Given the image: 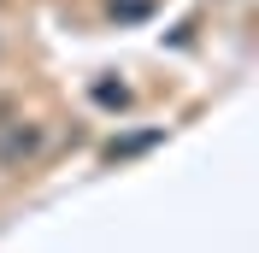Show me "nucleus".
Returning <instances> with one entry per match:
<instances>
[{
	"label": "nucleus",
	"mask_w": 259,
	"mask_h": 253,
	"mask_svg": "<svg viewBox=\"0 0 259 253\" xmlns=\"http://www.w3.org/2000/svg\"><path fill=\"white\" fill-rule=\"evenodd\" d=\"M35 147H41V130H12V136H0V159H6V165H18V159H30Z\"/></svg>",
	"instance_id": "nucleus-1"
},
{
	"label": "nucleus",
	"mask_w": 259,
	"mask_h": 253,
	"mask_svg": "<svg viewBox=\"0 0 259 253\" xmlns=\"http://www.w3.org/2000/svg\"><path fill=\"white\" fill-rule=\"evenodd\" d=\"M112 18H147V0H112Z\"/></svg>",
	"instance_id": "nucleus-4"
},
{
	"label": "nucleus",
	"mask_w": 259,
	"mask_h": 253,
	"mask_svg": "<svg viewBox=\"0 0 259 253\" xmlns=\"http://www.w3.org/2000/svg\"><path fill=\"white\" fill-rule=\"evenodd\" d=\"M165 142V130H142V136H124V142H106V159H136V153H147V147H159Z\"/></svg>",
	"instance_id": "nucleus-2"
},
{
	"label": "nucleus",
	"mask_w": 259,
	"mask_h": 253,
	"mask_svg": "<svg viewBox=\"0 0 259 253\" xmlns=\"http://www.w3.org/2000/svg\"><path fill=\"white\" fill-rule=\"evenodd\" d=\"M95 100H100L106 112H124V106H130V89L112 82V77H100V82H95Z\"/></svg>",
	"instance_id": "nucleus-3"
}]
</instances>
